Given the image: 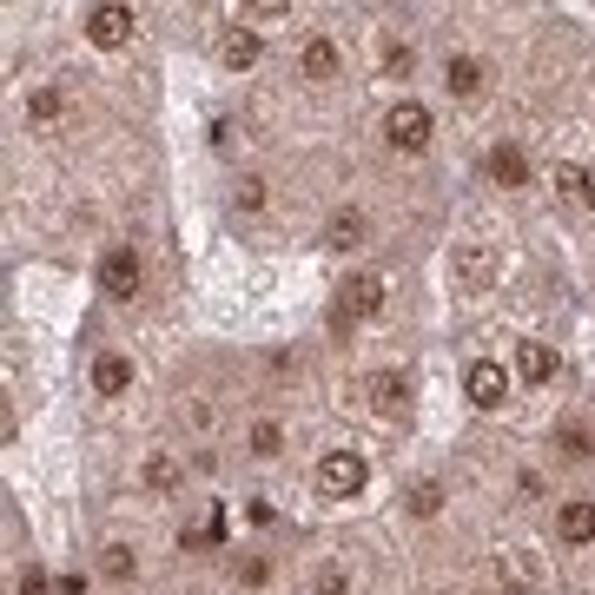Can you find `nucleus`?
<instances>
[{
	"mask_svg": "<svg viewBox=\"0 0 595 595\" xmlns=\"http://www.w3.org/2000/svg\"><path fill=\"white\" fill-rule=\"evenodd\" d=\"M431 132H437V119H431V106H424V99H397V106L384 113V139H391L397 152H424V146H431Z\"/></svg>",
	"mask_w": 595,
	"mask_h": 595,
	"instance_id": "f257e3e1",
	"label": "nucleus"
},
{
	"mask_svg": "<svg viewBox=\"0 0 595 595\" xmlns=\"http://www.w3.org/2000/svg\"><path fill=\"white\" fill-rule=\"evenodd\" d=\"M139 278H146V265H139V252H132V245H113V252L99 258V291H106V298H119V305H126V298L139 291Z\"/></svg>",
	"mask_w": 595,
	"mask_h": 595,
	"instance_id": "f03ea898",
	"label": "nucleus"
},
{
	"mask_svg": "<svg viewBox=\"0 0 595 595\" xmlns=\"http://www.w3.org/2000/svg\"><path fill=\"white\" fill-rule=\"evenodd\" d=\"M464 391H470L477 411H503V404H510V371H503L497 358H477V364L464 371Z\"/></svg>",
	"mask_w": 595,
	"mask_h": 595,
	"instance_id": "7ed1b4c3",
	"label": "nucleus"
},
{
	"mask_svg": "<svg viewBox=\"0 0 595 595\" xmlns=\"http://www.w3.org/2000/svg\"><path fill=\"white\" fill-rule=\"evenodd\" d=\"M364 484H371V470H364L358 450H331V457L318 464V490H325V497H358Z\"/></svg>",
	"mask_w": 595,
	"mask_h": 595,
	"instance_id": "20e7f679",
	"label": "nucleus"
},
{
	"mask_svg": "<svg viewBox=\"0 0 595 595\" xmlns=\"http://www.w3.org/2000/svg\"><path fill=\"white\" fill-rule=\"evenodd\" d=\"M132 7H86V40L99 46V53H119L126 40H132Z\"/></svg>",
	"mask_w": 595,
	"mask_h": 595,
	"instance_id": "39448f33",
	"label": "nucleus"
},
{
	"mask_svg": "<svg viewBox=\"0 0 595 595\" xmlns=\"http://www.w3.org/2000/svg\"><path fill=\"white\" fill-rule=\"evenodd\" d=\"M378 311H384V278H378V272H358V278H344L338 318H378Z\"/></svg>",
	"mask_w": 595,
	"mask_h": 595,
	"instance_id": "423d86ee",
	"label": "nucleus"
},
{
	"mask_svg": "<svg viewBox=\"0 0 595 595\" xmlns=\"http://www.w3.org/2000/svg\"><path fill=\"white\" fill-rule=\"evenodd\" d=\"M450 272H457V285H464V291H490L497 258H490L484 245H457V252H450Z\"/></svg>",
	"mask_w": 595,
	"mask_h": 595,
	"instance_id": "0eeeda50",
	"label": "nucleus"
},
{
	"mask_svg": "<svg viewBox=\"0 0 595 595\" xmlns=\"http://www.w3.org/2000/svg\"><path fill=\"white\" fill-rule=\"evenodd\" d=\"M93 391H99V397H126V391H132V358L99 351V358H93Z\"/></svg>",
	"mask_w": 595,
	"mask_h": 595,
	"instance_id": "6e6552de",
	"label": "nucleus"
},
{
	"mask_svg": "<svg viewBox=\"0 0 595 595\" xmlns=\"http://www.w3.org/2000/svg\"><path fill=\"white\" fill-rule=\"evenodd\" d=\"M556 536H563V543H595V503L589 497H576V503L556 510Z\"/></svg>",
	"mask_w": 595,
	"mask_h": 595,
	"instance_id": "1a4fd4ad",
	"label": "nucleus"
},
{
	"mask_svg": "<svg viewBox=\"0 0 595 595\" xmlns=\"http://www.w3.org/2000/svg\"><path fill=\"white\" fill-rule=\"evenodd\" d=\"M258 53H265V46H258V33H252V26H232V33L219 40V60H225L232 73H245V66H258Z\"/></svg>",
	"mask_w": 595,
	"mask_h": 595,
	"instance_id": "9d476101",
	"label": "nucleus"
},
{
	"mask_svg": "<svg viewBox=\"0 0 595 595\" xmlns=\"http://www.w3.org/2000/svg\"><path fill=\"white\" fill-rule=\"evenodd\" d=\"M338 66H344V53L331 40H305V53H298V73L305 79H338Z\"/></svg>",
	"mask_w": 595,
	"mask_h": 595,
	"instance_id": "9b49d317",
	"label": "nucleus"
},
{
	"mask_svg": "<svg viewBox=\"0 0 595 595\" xmlns=\"http://www.w3.org/2000/svg\"><path fill=\"white\" fill-rule=\"evenodd\" d=\"M364 232H371V225H364V212H351V205H344V212H331L325 245H331V252H358V245H364Z\"/></svg>",
	"mask_w": 595,
	"mask_h": 595,
	"instance_id": "f8f14e48",
	"label": "nucleus"
},
{
	"mask_svg": "<svg viewBox=\"0 0 595 595\" xmlns=\"http://www.w3.org/2000/svg\"><path fill=\"white\" fill-rule=\"evenodd\" d=\"M490 179H497V185H530V159H523V146H497V152H490Z\"/></svg>",
	"mask_w": 595,
	"mask_h": 595,
	"instance_id": "ddd939ff",
	"label": "nucleus"
},
{
	"mask_svg": "<svg viewBox=\"0 0 595 595\" xmlns=\"http://www.w3.org/2000/svg\"><path fill=\"white\" fill-rule=\"evenodd\" d=\"M517 371H523L530 384H550V378H556V351L530 338V344H517Z\"/></svg>",
	"mask_w": 595,
	"mask_h": 595,
	"instance_id": "4468645a",
	"label": "nucleus"
},
{
	"mask_svg": "<svg viewBox=\"0 0 595 595\" xmlns=\"http://www.w3.org/2000/svg\"><path fill=\"white\" fill-rule=\"evenodd\" d=\"M444 79H450V93H457V99H477V93H484V66H477L470 53H457V60L444 66Z\"/></svg>",
	"mask_w": 595,
	"mask_h": 595,
	"instance_id": "2eb2a0df",
	"label": "nucleus"
},
{
	"mask_svg": "<svg viewBox=\"0 0 595 595\" xmlns=\"http://www.w3.org/2000/svg\"><path fill=\"white\" fill-rule=\"evenodd\" d=\"M556 450H563V464H589V457H595V437L583 431V424H563V431H556Z\"/></svg>",
	"mask_w": 595,
	"mask_h": 595,
	"instance_id": "dca6fc26",
	"label": "nucleus"
},
{
	"mask_svg": "<svg viewBox=\"0 0 595 595\" xmlns=\"http://www.w3.org/2000/svg\"><path fill=\"white\" fill-rule=\"evenodd\" d=\"M556 185H563V199H576V205H595L589 166H556Z\"/></svg>",
	"mask_w": 595,
	"mask_h": 595,
	"instance_id": "f3484780",
	"label": "nucleus"
},
{
	"mask_svg": "<svg viewBox=\"0 0 595 595\" xmlns=\"http://www.w3.org/2000/svg\"><path fill=\"white\" fill-rule=\"evenodd\" d=\"M404 510H411V517H437V510H444V484H431V477L411 484V490H404Z\"/></svg>",
	"mask_w": 595,
	"mask_h": 595,
	"instance_id": "a211bd4d",
	"label": "nucleus"
},
{
	"mask_svg": "<svg viewBox=\"0 0 595 595\" xmlns=\"http://www.w3.org/2000/svg\"><path fill=\"white\" fill-rule=\"evenodd\" d=\"M132 570H139V556H132L126 543H106V550H99V576H113V583H126Z\"/></svg>",
	"mask_w": 595,
	"mask_h": 595,
	"instance_id": "6ab92c4d",
	"label": "nucleus"
},
{
	"mask_svg": "<svg viewBox=\"0 0 595 595\" xmlns=\"http://www.w3.org/2000/svg\"><path fill=\"white\" fill-rule=\"evenodd\" d=\"M371 404H378V411H404V378L378 371V378H371Z\"/></svg>",
	"mask_w": 595,
	"mask_h": 595,
	"instance_id": "aec40b11",
	"label": "nucleus"
},
{
	"mask_svg": "<svg viewBox=\"0 0 595 595\" xmlns=\"http://www.w3.org/2000/svg\"><path fill=\"white\" fill-rule=\"evenodd\" d=\"M245 444H252V457H278V450H285V431L265 417V424H252V437H245Z\"/></svg>",
	"mask_w": 595,
	"mask_h": 595,
	"instance_id": "412c9836",
	"label": "nucleus"
},
{
	"mask_svg": "<svg viewBox=\"0 0 595 595\" xmlns=\"http://www.w3.org/2000/svg\"><path fill=\"white\" fill-rule=\"evenodd\" d=\"M232 205H238V212H258V205H265V179H258V172H245V179L232 185Z\"/></svg>",
	"mask_w": 595,
	"mask_h": 595,
	"instance_id": "4be33fe9",
	"label": "nucleus"
},
{
	"mask_svg": "<svg viewBox=\"0 0 595 595\" xmlns=\"http://www.w3.org/2000/svg\"><path fill=\"white\" fill-rule=\"evenodd\" d=\"M60 106H66V99H60V93H53V86H40V93H33V99H26V113H33V119H40V126H53V119H60Z\"/></svg>",
	"mask_w": 595,
	"mask_h": 595,
	"instance_id": "5701e85b",
	"label": "nucleus"
},
{
	"mask_svg": "<svg viewBox=\"0 0 595 595\" xmlns=\"http://www.w3.org/2000/svg\"><path fill=\"white\" fill-rule=\"evenodd\" d=\"M146 484H152V490H172V484H179V464H172V457H152V464H146Z\"/></svg>",
	"mask_w": 595,
	"mask_h": 595,
	"instance_id": "b1692460",
	"label": "nucleus"
},
{
	"mask_svg": "<svg viewBox=\"0 0 595 595\" xmlns=\"http://www.w3.org/2000/svg\"><path fill=\"white\" fill-rule=\"evenodd\" d=\"M238 583H245V589H265V583H272V563H265V556H245V563H238Z\"/></svg>",
	"mask_w": 595,
	"mask_h": 595,
	"instance_id": "393cba45",
	"label": "nucleus"
},
{
	"mask_svg": "<svg viewBox=\"0 0 595 595\" xmlns=\"http://www.w3.org/2000/svg\"><path fill=\"white\" fill-rule=\"evenodd\" d=\"M311 595H351V583H344V570H325V576L311 583Z\"/></svg>",
	"mask_w": 595,
	"mask_h": 595,
	"instance_id": "a878e982",
	"label": "nucleus"
},
{
	"mask_svg": "<svg viewBox=\"0 0 595 595\" xmlns=\"http://www.w3.org/2000/svg\"><path fill=\"white\" fill-rule=\"evenodd\" d=\"M13 595H53V583H46V570H26V576H20V589Z\"/></svg>",
	"mask_w": 595,
	"mask_h": 595,
	"instance_id": "bb28decb",
	"label": "nucleus"
},
{
	"mask_svg": "<svg viewBox=\"0 0 595 595\" xmlns=\"http://www.w3.org/2000/svg\"><path fill=\"white\" fill-rule=\"evenodd\" d=\"M245 517H252V523H272L278 510H272V497H252V503H245Z\"/></svg>",
	"mask_w": 595,
	"mask_h": 595,
	"instance_id": "cd10ccee",
	"label": "nucleus"
},
{
	"mask_svg": "<svg viewBox=\"0 0 595 595\" xmlns=\"http://www.w3.org/2000/svg\"><path fill=\"white\" fill-rule=\"evenodd\" d=\"M53 589H60V595H86V576H79V570H73V576H60V583H53Z\"/></svg>",
	"mask_w": 595,
	"mask_h": 595,
	"instance_id": "c85d7f7f",
	"label": "nucleus"
},
{
	"mask_svg": "<svg viewBox=\"0 0 595 595\" xmlns=\"http://www.w3.org/2000/svg\"><path fill=\"white\" fill-rule=\"evenodd\" d=\"M477 595H484V589H477Z\"/></svg>",
	"mask_w": 595,
	"mask_h": 595,
	"instance_id": "c756f323",
	"label": "nucleus"
}]
</instances>
